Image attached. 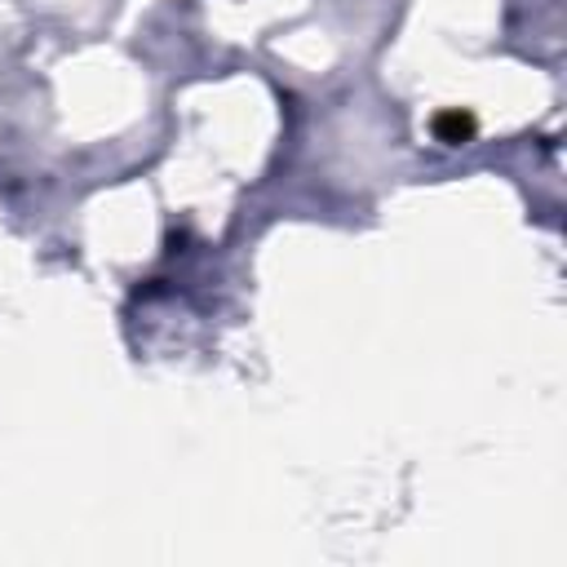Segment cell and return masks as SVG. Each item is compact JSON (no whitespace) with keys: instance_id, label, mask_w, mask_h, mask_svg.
I'll return each instance as SVG.
<instances>
[{"instance_id":"cell-1","label":"cell","mask_w":567,"mask_h":567,"mask_svg":"<svg viewBox=\"0 0 567 567\" xmlns=\"http://www.w3.org/2000/svg\"><path fill=\"white\" fill-rule=\"evenodd\" d=\"M430 128H434L439 142L461 146V142H470V137L478 133V120H474L470 111H461V106H447V111H439V115L430 120Z\"/></svg>"}]
</instances>
